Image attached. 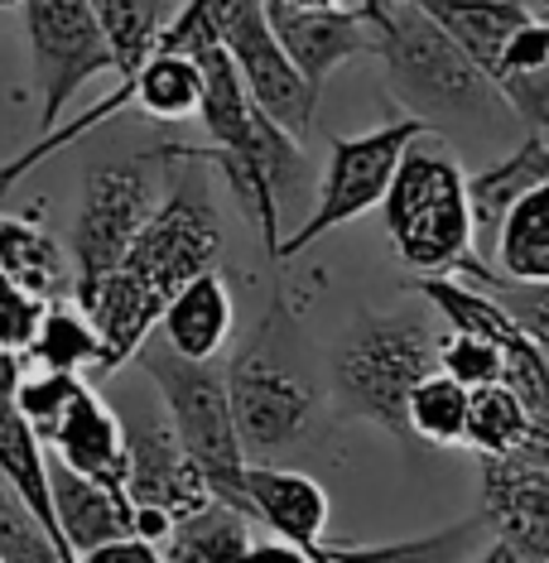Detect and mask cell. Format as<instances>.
<instances>
[{"instance_id":"9","label":"cell","mask_w":549,"mask_h":563,"mask_svg":"<svg viewBox=\"0 0 549 563\" xmlns=\"http://www.w3.org/2000/svg\"><path fill=\"white\" fill-rule=\"evenodd\" d=\"M227 380V405H232L237 443L246 463H279L295 443H304L314 415H318V390L285 366L271 352V342H251L232 366L222 371Z\"/></svg>"},{"instance_id":"38","label":"cell","mask_w":549,"mask_h":563,"mask_svg":"<svg viewBox=\"0 0 549 563\" xmlns=\"http://www.w3.org/2000/svg\"><path fill=\"white\" fill-rule=\"evenodd\" d=\"M540 415H549V347H545V395H540Z\"/></svg>"},{"instance_id":"19","label":"cell","mask_w":549,"mask_h":563,"mask_svg":"<svg viewBox=\"0 0 549 563\" xmlns=\"http://www.w3.org/2000/svg\"><path fill=\"white\" fill-rule=\"evenodd\" d=\"M410 5L449 34L458 54L487 78V87L496 82L506 40L535 15L526 0H410Z\"/></svg>"},{"instance_id":"4","label":"cell","mask_w":549,"mask_h":563,"mask_svg":"<svg viewBox=\"0 0 549 563\" xmlns=\"http://www.w3.org/2000/svg\"><path fill=\"white\" fill-rule=\"evenodd\" d=\"M135 356H140V366H145L150 386L160 390L164 424L174 429L178 448L194 457V467L202 472V482H208V496L251 520L246 486H241L246 482V457H241V443H237L222 371L184 362V356H174L160 338H150Z\"/></svg>"},{"instance_id":"35","label":"cell","mask_w":549,"mask_h":563,"mask_svg":"<svg viewBox=\"0 0 549 563\" xmlns=\"http://www.w3.org/2000/svg\"><path fill=\"white\" fill-rule=\"evenodd\" d=\"M246 563H314V554H304V549L285 540H251Z\"/></svg>"},{"instance_id":"29","label":"cell","mask_w":549,"mask_h":563,"mask_svg":"<svg viewBox=\"0 0 549 563\" xmlns=\"http://www.w3.org/2000/svg\"><path fill=\"white\" fill-rule=\"evenodd\" d=\"M463 424H468V390L443 376V371H429L410 390V400H405V429H410V439L433 443V448H458L463 443Z\"/></svg>"},{"instance_id":"16","label":"cell","mask_w":549,"mask_h":563,"mask_svg":"<svg viewBox=\"0 0 549 563\" xmlns=\"http://www.w3.org/2000/svg\"><path fill=\"white\" fill-rule=\"evenodd\" d=\"M44 453L63 463L68 472H78L87 482L117 486L125 492V433H121V415L111 409L92 386L78 390V400L68 405V415L54 424V433L44 439Z\"/></svg>"},{"instance_id":"2","label":"cell","mask_w":549,"mask_h":563,"mask_svg":"<svg viewBox=\"0 0 549 563\" xmlns=\"http://www.w3.org/2000/svg\"><path fill=\"white\" fill-rule=\"evenodd\" d=\"M391 246L415 275H453L487 285L492 265L477 261L468 212V174L443 150L410 145L381 198Z\"/></svg>"},{"instance_id":"34","label":"cell","mask_w":549,"mask_h":563,"mask_svg":"<svg viewBox=\"0 0 549 563\" xmlns=\"http://www.w3.org/2000/svg\"><path fill=\"white\" fill-rule=\"evenodd\" d=\"M78 563H164V559H160L155 544H145V540H135V534H125V540H111V544L92 549V554H83Z\"/></svg>"},{"instance_id":"28","label":"cell","mask_w":549,"mask_h":563,"mask_svg":"<svg viewBox=\"0 0 549 563\" xmlns=\"http://www.w3.org/2000/svg\"><path fill=\"white\" fill-rule=\"evenodd\" d=\"M10 5V0H0ZM101 30H107L111 58H117V78H131V73L155 54V40L164 30V0H92Z\"/></svg>"},{"instance_id":"15","label":"cell","mask_w":549,"mask_h":563,"mask_svg":"<svg viewBox=\"0 0 549 563\" xmlns=\"http://www.w3.org/2000/svg\"><path fill=\"white\" fill-rule=\"evenodd\" d=\"M246 506L251 520H261L275 540L314 554L328 534V496L309 472L279 463H246Z\"/></svg>"},{"instance_id":"23","label":"cell","mask_w":549,"mask_h":563,"mask_svg":"<svg viewBox=\"0 0 549 563\" xmlns=\"http://www.w3.org/2000/svg\"><path fill=\"white\" fill-rule=\"evenodd\" d=\"M496 540L487 516H468L458 525H443L433 534H415V540H391V544H318L333 563H472Z\"/></svg>"},{"instance_id":"17","label":"cell","mask_w":549,"mask_h":563,"mask_svg":"<svg viewBox=\"0 0 549 563\" xmlns=\"http://www.w3.org/2000/svg\"><path fill=\"white\" fill-rule=\"evenodd\" d=\"M48 506H54L58 540L73 559L131 534V501H125V492L87 482L63 463H54V457H48Z\"/></svg>"},{"instance_id":"18","label":"cell","mask_w":549,"mask_h":563,"mask_svg":"<svg viewBox=\"0 0 549 563\" xmlns=\"http://www.w3.org/2000/svg\"><path fill=\"white\" fill-rule=\"evenodd\" d=\"M232 323H237L232 285L222 279V271H208V275L188 279V285L164 303L155 338L174 356H184V362L212 366L217 352L232 342Z\"/></svg>"},{"instance_id":"20","label":"cell","mask_w":549,"mask_h":563,"mask_svg":"<svg viewBox=\"0 0 549 563\" xmlns=\"http://www.w3.org/2000/svg\"><path fill=\"white\" fill-rule=\"evenodd\" d=\"M545 184H549V140L526 131V140H520L506 159H496L492 169H482V174H468L472 241L496 236L510 202L535 194V188H545Z\"/></svg>"},{"instance_id":"30","label":"cell","mask_w":549,"mask_h":563,"mask_svg":"<svg viewBox=\"0 0 549 563\" xmlns=\"http://www.w3.org/2000/svg\"><path fill=\"white\" fill-rule=\"evenodd\" d=\"M87 386L83 376H68V371H40L20 362V380H15V409L20 419L34 429V439H48L54 424L68 415V405L78 400V390Z\"/></svg>"},{"instance_id":"24","label":"cell","mask_w":549,"mask_h":563,"mask_svg":"<svg viewBox=\"0 0 549 563\" xmlns=\"http://www.w3.org/2000/svg\"><path fill=\"white\" fill-rule=\"evenodd\" d=\"M155 549L164 563H246L251 520L222 501H208L194 516L174 520V530Z\"/></svg>"},{"instance_id":"8","label":"cell","mask_w":549,"mask_h":563,"mask_svg":"<svg viewBox=\"0 0 549 563\" xmlns=\"http://www.w3.org/2000/svg\"><path fill=\"white\" fill-rule=\"evenodd\" d=\"M24 15L34 87H40V135H48L97 73H117L107 30L92 0H10Z\"/></svg>"},{"instance_id":"22","label":"cell","mask_w":549,"mask_h":563,"mask_svg":"<svg viewBox=\"0 0 549 563\" xmlns=\"http://www.w3.org/2000/svg\"><path fill=\"white\" fill-rule=\"evenodd\" d=\"M492 275L516 289H549V184L506 208Z\"/></svg>"},{"instance_id":"39","label":"cell","mask_w":549,"mask_h":563,"mask_svg":"<svg viewBox=\"0 0 549 563\" xmlns=\"http://www.w3.org/2000/svg\"><path fill=\"white\" fill-rule=\"evenodd\" d=\"M314 563H333V559H328V554H323V549H314Z\"/></svg>"},{"instance_id":"31","label":"cell","mask_w":549,"mask_h":563,"mask_svg":"<svg viewBox=\"0 0 549 563\" xmlns=\"http://www.w3.org/2000/svg\"><path fill=\"white\" fill-rule=\"evenodd\" d=\"M433 371H443L449 380H458L463 390L477 386H506V362L492 342L468 338V332H439L433 338Z\"/></svg>"},{"instance_id":"13","label":"cell","mask_w":549,"mask_h":563,"mask_svg":"<svg viewBox=\"0 0 549 563\" xmlns=\"http://www.w3.org/2000/svg\"><path fill=\"white\" fill-rule=\"evenodd\" d=\"M271 40L279 44V54L289 58V68L304 78L314 97H323L328 78L342 63L376 54V34L356 10H289L285 0H261Z\"/></svg>"},{"instance_id":"5","label":"cell","mask_w":549,"mask_h":563,"mask_svg":"<svg viewBox=\"0 0 549 563\" xmlns=\"http://www.w3.org/2000/svg\"><path fill=\"white\" fill-rule=\"evenodd\" d=\"M376 58L386 63L391 97L400 101V117L425 121L429 131L453 117H477L492 101V87L472 63L458 54V44L429 15H419L410 0H386V10L372 20Z\"/></svg>"},{"instance_id":"12","label":"cell","mask_w":549,"mask_h":563,"mask_svg":"<svg viewBox=\"0 0 549 563\" xmlns=\"http://www.w3.org/2000/svg\"><path fill=\"white\" fill-rule=\"evenodd\" d=\"M121 433H125V482L121 486H125L131 510H160L169 520H184L212 501L202 472L178 448L164 415L121 419Z\"/></svg>"},{"instance_id":"37","label":"cell","mask_w":549,"mask_h":563,"mask_svg":"<svg viewBox=\"0 0 549 563\" xmlns=\"http://www.w3.org/2000/svg\"><path fill=\"white\" fill-rule=\"evenodd\" d=\"M289 10H352V0H285Z\"/></svg>"},{"instance_id":"14","label":"cell","mask_w":549,"mask_h":563,"mask_svg":"<svg viewBox=\"0 0 549 563\" xmlns=\"http://www.w3.org/2000/svg\"><path fill=\"white\" fill-rule=\"evenodd\" d=\"M482 516L520 563H549V467L526 457L482 463Z\"/></svg>"},{"instance_id":"36","label":"cell","mask_w":549,"mask_h":563,"mask_svg":"<svg viewBox=\"0 0 549 563\" xmlns=\"http://www.w3.org/2000/svg\"><path fill=\"white\" fill-rule=\"evenodd\" d=\"M472 563H520V559H516V554H510V549H506L502 540H492V544H487V549H482V554H477V559H472Z\"/></svg>"},{"instance_id":"6","label":"cell","mask_w":549,"mask_h":563,"mask_svg":"<svg viewBox=\"0 0 549 563\" xmlns=\"http://www.w3.org/2000/svg\"><path fill=\"white\" fill-rule=\"evenodd\" d=\"M164 198V155L117 159L101 164L83 178L78 217H73L68 236V265H73V303H83L101 279L121 265V255L131 251L140 227L150 222V212Z\"/></svg>"},{"instance_id":"27","label":"cell","mask_w":549,"mask_h":563,"mask_svg":"<svg viewBox=\"0 0 549 563\" xmlns=\"http://www.w3.org/2000/svg\"><path fill=\"white\" fill-rule=\"evenodd\" d=\"M535 409L520 400L510 386H477L468 390V424H463V448L492 463V457H516L526 443Z\"/></svg>"},{"instance_id":"25","label":"cell","mask_w":549,"mask_h":563,"mask_svg":"<svg viewBox=\"0 0 549 563\" xmlns=\"http://www.w3.org/2000/svg\"><path fill=\"white\" fill-rule=\"evenodd\" d=\"M117 87H125L135 111H145L150 121H188L198 117V101H202V73L198 58L188 54H164L155 48L131 78H121Z\"/></svg>"},{"instance_id":"10","label":"cell","mask_w":549,"mask_h":563,"mask_svg":"<svg viewBox=\"0 0 549 563\" xmlns=\"http://www.w3.org/2000/svg\"><path fill=\"white\" fill-rule=\"evenodd\" d=\"M217 48L232 58L246 97L255 101V111H261L275 131H285L289 140L309 135L318 97L304 87V78L289 68V58L279 54V44L271 40V24H265L261 0H222V15H217Z\"/></svg>"},{"instance_id":"33","label":"cell","mask_w":549,"mask_h":563,"mask_svg":"<svg viewBox=\"0 0 549 563\" xmlns=\"http://www.w3.org/2000/svg\"><path fill=\"white\" fill-rule=\"evenodd\" d=\"M48 303L30 299L24 289H15L6 275H0V352L6 356H24V347L34 342V328H40Z\"/></svg>"},{"instance_id":"11","label":"cell","mask_w":549,"mask_h":563,"mask_svg":"<svg viewBox=\"0 0 549 563\" xmlns=\"http://www.w3.org/2000/svg\"><path fill=\"white\" fill-rule=\"evenodd\" d=\"M415 294L429 303V309L443 313V323L453 332H468V338H482L502 352L506 362V386L520 395L530 409H540L545 395V347L530 338L516 318L506 313V303L487 289H472L453 275H419Z\"/></svg>"},{"instance_id":"26","label":"cell","mask_w":549,"mask_h":563,"mask_svg":"<svg viewBox=\"0 0 549 563\" xmlns=\"http://www.w3.org/2000/svg\"><path fill=\"white\" fill-rule=\"evenodd\" d=\"M24 366H40V371H68V376H87L101 366V338L97 328L87 323V313L73 299H54L34 328V342L20 356Z\"/></svg>"},{"instance_id":"21","label":"cell","mask_w":549,"mask_h":563,"mask_svg":"<svg viewBox=\"0 0 549 563\" xmlns=\"http://www.w3.org/2000/svg\"><path fill=\"white\" fill-rule=\"evenodd\" d=\"M0 275H6L15 289L30 294V299H40V303L68 299V289H73L68 255H63L58 241L34 222V212L30 217H6L0 212Z\"/></svg>"},{"instance_id":"32","label":"cell","mask_w":549,"mask_h":563,"mask_svg":"<svg viewBox=\"0 0 549 563\" xmlns=\"http://www.w3.org/2000/svg\"><path fill=\"white\" fill-rule=\"evenodd\" d=\"M0 563H73L6 482H0Z\"/></svg>"},{"instance_id":"3","label":"cell","mask_w":549,"mask_h":563,"mask_svg":"<svg viewBox=\"0 0 549 563\" xmlns=\"http://www.w3.org/2000/svg\"><path fill=\"white\" fill-rule=\"evenodd\" d=\"M433 332L415 313H366L342 328L328 356V395L348 419L410 439L405 400L433 371Z\"/></svg>"},{"instance_id":"1","label":"cell","mask_w":549,"mask_h":563,"mask_svg":"<svg viewBox=\"0 0 549 563\" xmlns=\"http://www.w3.org/2000/svg\"><path fill=\"white\" fill-rule=\"evenodd\" d=\"M217 255H222V222H217L208 178L184 174L160 198V208L140 227L117 271L78 303L101 338L97 376H111L125 362H135V352L155 338L164 303L188 279L217 271Z\"/></svg>"},{"instance_id":"7","label":"cell","mask_w":549,"mask_h":563,"mask_svg":"<svg viewBox=\"0 0 549 563\" xmlns=\"http://www.w3.org/2000/svg\"><path fill=\"white\" fill-rule=\"evenodd\" d=\"M425 135H429V125L415 117H391L386 125H376V131H366V135H328V164H323V178H318V202L295 232L279 241L275 265L285 261V255L309 251L318 236L356 222L362 212L381 208L405 150L419 145Z\"/></svg>"}]
</instances>
